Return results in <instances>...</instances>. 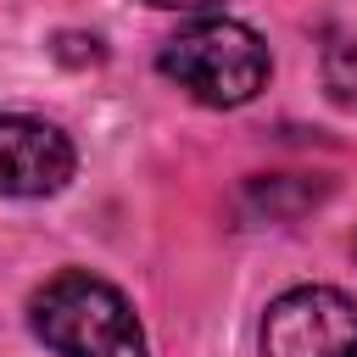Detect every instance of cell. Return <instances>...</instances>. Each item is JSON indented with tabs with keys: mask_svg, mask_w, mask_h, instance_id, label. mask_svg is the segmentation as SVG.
Segmentation results:
<instances>
[{
	"mask_svg": "<svg viewBox=\"0 0 357 357\" xmlns=\"http://www.w3.org/2000/svg\"><path fill=\"white\" fill-rule=\"evenodd\" d=\"M73 178V139L22 112H0V190L6 195H56Z\"/></svg>",
	"mask_w": 357,
	"mask_h": 357,
	"instance_id": "cell-4",
	"label": "cell"
},
{
	"mask_svg": "<svg viewBox=\"0 0 357 357\" xmlns=\"http://www.w3.org/2000/svg\"><path fill=\"white\" fill-rule=\"evenodd\" d=\"M156 11H206V6H218V0H151Z\"/></svg>",
	"mask_w": 357,
	"mask_h": 357,
	"instance_id": "cell-6",
	"label": "cell"
},
{
	"mask_svg": "<svg viewBox=\"0 0 357 357\" xmlns=\"http://www.w3.org/2000/svg\"><path fill=\"white\" fill-rule=\"evenodd\" d=\"M28 318H33V335L56 357H145V335L123 290L78 268L56 273L33 296Z\"/></svg>",
	"mask_w": 357,
	"mask_h": 357,
	"instance_id": "cell-1",
	"label": "cell"
},
{
	"mask_svg": "<svg viewBox=\"0 0 357 357\" xmlns=\"http://www.w3.org/2000/svg\"><path fill=\"white\" fill-rule=\"evenodd\" d=\"M156 67L201 106H245L268 84V45L234 17H201L162 45Z\"/></svg>",
	"mask_w": 357,
	"mask_h": 357,
	"instance_id": "cell-2",
	"label": "cell"
},
{
	"mask_svg": "<svg viewBox=\"0 0 357 357\" xmlns=\"http://www.w3.org/2000/svg\"><path fill=\"white\" fill-rule=\"evenodd\" d=\"M324 78H329V95L340 106H357V33H340L324 56Z\"/></svg>",
	"mask_w": 357,
	"mask_h": 357,
	"instance_id": "cell-5",
	"label": "cell"
},
{
	"mask_svg": "<svg viewBox=\"0 0 357 357\" xmlns=\"http://www.w3.org/2000/svg\"><path fill=\"white\" fill-rule=\"evenodd\" d=\"M262 357H357V301L335 284L284 290L262 318Z\"/></svg>",
	"mask_w": 357,
	"mask_h": 357,
	"instance_id": "cell-3",
	"label": "cell"
}]
</instances>
